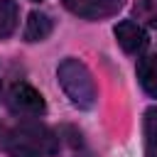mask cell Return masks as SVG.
<instances>
[{
	"label": "cell",
	"instance_id": "obj_1",
	"mask_svg": "<svg viewBox=\"0 0 157 157\" xmlns=\"http://www.w3.org/2000/svg\"><path fill=\"white\" fill-rule=\"evenodd\" d=\"M5 150L10 157H52L59 150V137L47 125L27 120L7 135Z\"/></svg>",
	"mask_w": 157,
	"mask_h": 157
},
{
	"label": "cell",
	"instance_id": "obj_2",
	"mask_svg": "<svg viewBox=\"0 0 157 157\" xmlns=\"http://www.w3.org/2000/svg\"><path fill=\"white\" fill-rule=\"evenodd\" d=\"M56 76H59V86L64 88L66 98L81 108V110H88L96 105V98H98V88H96V81L88 71V66L74 56L64 59L56 69Z\"/></svg>",
	"mask_w": 157,
	"mask_h": 157
},
{
	"label": "cell",
	"instance_id": "obj_3",
	"mask_svg": "<svg viewBox=\"0 0 157 157\" xmlns=\"http://www.w3.org/2000/svg\"><path fill=\"white\" fill-rule=\"evenodd\" d=\"M7 105L15 115H27V118L42 115L44 108H47L42 93L29 83H15L7 93Z\"/></svg>",
	"mask_w": 157,
	"mask_h": 157
},
{
	"label": "cell",
	"instance_id": "obj_4",
	"mask_svg": "<svg viewBox=\"0 0 157 157\" xmlns=\"http://www.w3.org/2000/svg\"><path fill=\"white\" fill-rule=\"evenodd\" d=\"M66 10H71L78 17L86 20H101L110 17L123 7V0H64Z\"/></svg>",
	"mask_w": 157,
	"mask_h": 157
},
{
	"label": "cell",
	"instance_id": "obj_5",
	"mask_svg": "<svg viewBox=\"0 0 157 157\" xmlns=\"http://www.w3.org/2000/svg\"><path fill=\"white\" fill-rule=\"evenodd\" d=\"M113 34H115V39H118V44L123 47V52H128V54H140L145 47H147V32L140 27V25H135L132 20H123V22H118L115 25V29H113Z\"/></svg>",
	"mask_w": 157,
	"mask_h": 157
},
{
	"label": "cell",
	"instance_id": "obj_6",
	"mask_svg": "<svg viewBox=\"0 0 157 157\" xmlns=\"http://www.w3.org/2000/svg\"><path fill=\"white\" fill-rule=\"evenodd\" d=\"M52 29H54L52 17H49L47 12L34 10V12H29V15H27V25H25V39H27V42H42V39H47V37L52 34Z\"/></svg>",
	"mask_w": 157,
	"mask_h": 157
},
{
	"label": "cell",
	"instance_id": "obj_7",
	"mask_svg": "<svg viewBox=\"0 0 157 157\" xmlns=\"http://www.w3.org/2000/svg\"><path fill=\"white\" fill-rule=\"evenodd\" d=\"M137 81L147 96L157 98V54H147L137 61Z\"/></svg>",
	"mask_w": 157,
	"mask_h": 157
},
{
	"label": "cell",
	"instance_id": "obj_8",
	"mask_svg": "<svg viewBox=\"0 0 157 157\" xmlns=\"http://www.w3.org/2000/svg\"><path fill=\"white\" fill-rule=\"evenodd\" d=\"M145 157H157V105L145 110Z\"/></svg>",
	"mask_w": 157,
	"mask_h": 157
},
{
	"label": "cell",
	"instance_id": "obj_9",
	"mask_svg": "<svg viewBox=\"0 0 157 157\" xmlns=\"http://www.w3.org/2000/svg\"><path fill=\"white\" fill-rule=\"evenodd\" d=\"M17 27V2L15 0H0V39L10 37Z\"/></svg>",
	"mask_w": 157,
	"mask_h": 157
},
{
	"label": "cell",
	"instance_id": "obj_10",
	"mask_svg": "<svg viewBox=\"0 0 157 157\" xmlns=\"http://www.w3.org/2000/svg\"><path fill=\"white\" fill-rule=\"evenodd\" d=\"M34 2H39V0H34Z\"/></svg>",
	"mask_w": 157,
	"mask_h": 157
}]
</instances>
